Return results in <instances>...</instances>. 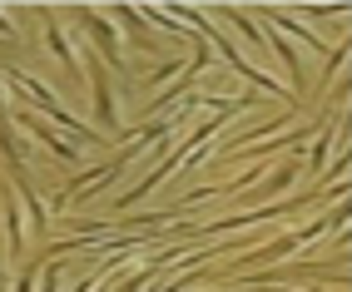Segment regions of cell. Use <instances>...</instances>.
I'll return each mask as SVG.
<instances>
[{
	"mask_svg": "<svg viewBox=\"0 0 352 292\" xmlns=\"http://www.w3.org/2000/svg\"><path fill=\"white\" fill-rule=\"evenodd\" d=\"M95 100H100V124H114V100H109V80L100 65H95Z\"/></svg>",
	"mask_w": 352,
	"mask_h": 292,
	"instance_id": "5b68a950",
	"label": "cell"
},
{
	"mask_svg": "<svg viewBox=\"0 0 352 292\" xmlns=\"http://www.w3.org/2000/svg\"><path fill=\"white\" fill-rule=\"evenodd\" d=\"M80 25H85L89 35H95V40H100V55H109L114 65H120V45H114V30L104 25V20H100V15H89V10H85V15H80Z\"/></svg>",
	"mask_w": 352,
	"mask_h": 292,
	"instance_id": "7a4b0ae2",
	"label": "cell"
},
{
	"mask_svg": "<svg viewBox=\"0 0 352 292\" xmlns=\"http://www.w3.org/2000/svg\"><path fill=\"white\" fill-rule=\"evenodd\" d=\"M20 124H25V129H30V134H35V139H40V144H45V149H50V154H60V159H75V144L55 139V134H50V124H40V119H30V114L20 119Z\"/></svg>",
	"mask_w": 352,
	"mask_h": 292,
	"instance_id": "3957f363",
	"label": "cell"
},
{
	"mask_svg": "<svg viewBox=\"0 0 352 292\" xmlns=\"http://www.w3.org/2000/svg\"><path fill=\"white\" fill-rule=\"evenodd\" d=\"M45 40H50V50L60 55V65L69 69V75H80V65H75V55H69V40H65V30L55 25V20H45Z\"/></svg>",
	"mask_w": 352,
	"mask_h": 292,
	"instance_id": "277c9868",
	"label": "cell"
},
{
	"mask_svg": "<svg viewBox=\"0 0 352 292\" xmlns=\"http://www.w3.org/2000/svg\"><path fill=\"white\" fill-rule=\"evenodd\" d=\"M10 85H20V89H25V94H30V100H35L40 109H50V119H55V124H65V129H80V119H75V114H65V109L50 100V89H45L40 80H30L25 69H10Z\"/></svg>",
	"mask_w": 352,
	"mask_h": 292,
	"instance_id": "6da1fadb",
	"label": "cell"
},
{
	"mask_svg": "<svg viewBox=\"0 0 352 292\" xmlns=\"http://www.w3.org/2000/svg\"><path fill=\"white\" fill-rule=\"evenodd\" d=\"M55 287H60V267H50V273H45V287H40V292H55Z\"/></svg>",
	"mask_w": 352,
	"mask_h": 292,
	"instance_id": "8992f818",
	"label": "cell"
}]
</instances>
